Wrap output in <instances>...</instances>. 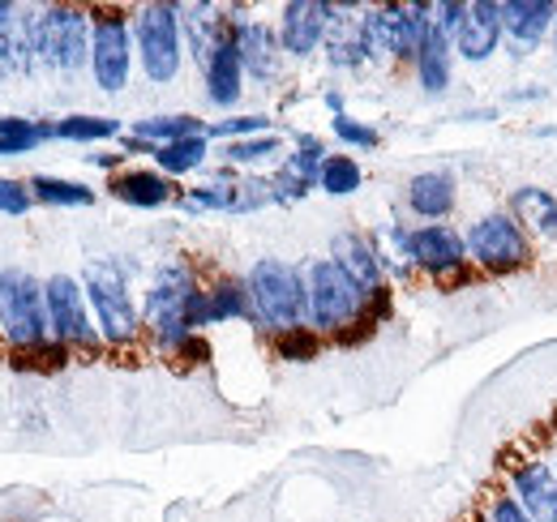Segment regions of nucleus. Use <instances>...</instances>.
<instances>
[{"label":"nucleus","mask_w":557,"mask_h":522,"mask_svg":"<svg viewBox=\"0 0 557 522\" xmlns=\"http://www.w3.org/2000/svg\"><path fill=\"white\" fill-rule=\"evenodd\" d=\"M249 296H253V313L275 330H292L309 318L305 274L278 258H262L249 270Z\"/></svg>","instance_id":"1"},{"label":"nucleus","mask_w":557,"mask_h":522,"mask_svg":"<svg viewBox=\"0 0 557 522\" xmlns=\"http://www.w3.org/2000/svg\"><path fill=\"white\" fill-rule=\"evenodd\" d=\"M48 296L44 283L17 265L0 270V330L13 347L48 343Z\"/></svg>","instance_id":"2"},{"label":"nucleus","mask_w":557,"mask_h":522,"mask_svg":"<svg viewBox=\"0 0 557 522\" xmlns=\"http://www.w3.org/2000/svg\"><path fill=\"white\" fill-rule=\"evenodd\" d=\"M305 291H309V318L318 334H335V330L351 326L360 318L364 291L351 283L348 274L335 261H309L305 270Z\"/></svg>","instance_id":"3"},{"label":"nucleus","mask_w":557,"mask_h":522,"mask_svg":"<svg viewBox=\"0 0 557 522\" xmlns=\"http://www.w3.org/2000/svg\"><path fill=\"white\" fill-rule=\"evenodd\" d=\"M86 296L99 313V330H103L108 343L125 347V343L138 338V309L125 291V278H121L116 261H90L86 265Z\"/></svg>","instance_id":"4"},{"label":"nucleus","mask_w":557,"mask_h":522,"mask_svg":"<svg viewBox=\"0 0 557 522\" xmlns=\"http://www.w3.org/2000/svg\"><path fill=\"white\" fill-rule=\"evenodd\" d=\"M468 253L488 274H515L532 265V240L510 214H485L468 232Z\"/></svg>","instance_id":"5"},{"label":"nucleus","mask_w":557,"mask_h":522,"mask_svg":"<svg viewBox=\"0 0 557 522\" xmlns=\"http://www.w3.org/2000/svg\"><path fill=\"white\" fill-rule=\"evenodd\" d=\"M30 52L57 69H82L90 44H86V13L82 9H48L30 22Z\"/></svg>","instance_id":"6"},{"label":"nucleus","mask_w":557,"mask_h":522,"mask_svg":"<svg viewBox=\"0 0 557 522\" xmlns=\"http://www.w3.org/2000/svg\"><path fill=\"white\" fill-rule=\"evenodd\" d=\"M181 9L146 4L138 13V52L150 82H172L181 73Z\"/></svg>","instance_id":"7"},{"label":"nucleus","mask_w":557,"mask_h":522,"mask_svg":"<svg viewBox=\"0 0 557 522\" xmlns=\"http://www.w3.org/2000/svg\"><path fill=\"white\" fill-rule=\"evenodd\" d=\"M95 13V30H90V69L95 82L103 90H125L129 86V26H125V9H90Z\"/></svg>","instance_id":"8"},{"label":"nucleus","mask_w":557,"mask_h":522,"mask_svg":"<svg viewBox=\"0 0 557 522\" xmlns=\"http://www.w3.org/2000/svg\"><path fill=\"white\" fill-rule=\"evenodd\" d=\"M44 296H48L52 338H57V343H65V347L99 351V334H95V326H90L86 296H82L77 278H70V274H52V278L44 283Z\"/></svg>","instance_id":"9"},{"label":"nucleus","mask_w":557,"mask_h":522,"mask_svg":"<svg viewBox=\"0 0 557 522\" xmlns=\"http://www.w3.org/2000/svg\"><path fill=\"white\" fill-rule=\"evenodd\" d=\"M335 4H318V0H292L283 4V26H278V48L292 57H309L318 52L326 26L335 22Z\"/></svg>","instance_id":"10"},{"label":"nucleus","mask_w":557,"mask_h":522,"mask_svg":"<svg viewBox=\"0 0 557 522\" xmlns=\"http://www.w3.org/2000/svg\"><path fill=\"white\" fill-rule=\"evenodd\" d=\"M510 471V484H515V497L519 506L528 510L532 522H557V480L549 471V462L541 458H519V462H506Z\"/></svg>","instance_id":"11"},{"label":"nucleus","mask_w":557,"mask_h":522,"mask_svg":"<svg viewBox=\"0 0 557 522\" xmlns=\"http://www.w3.org/2000/svg\"><path fill=\"white\" fill-rule=\"evenodd\" d=\"M404 253L437 278V274H446V270L468 265V240H463L455 227H446V223H429V227H420V232H408Z\"/></svg>","instance_id":"12"},{"label":"nucleus","mask_w":557,"mask_h":522,"mask_svg":"<svg viewBox=\"0 0 557 522\" xmlns=\"http://www.w3.org/2000/svg\"><path fill=\"white\" fill-rule=\"evenodd\" d=\"M194 291H198V283H194V270L185 261L163 265L154 274V283H150V296H146V322L159 326V322L185 318V304H189Z\"/></svg>","instance_id":"13"},{"label":"nucleus","mask_w":557,"mask_h":522,"mask_svg":"<svg viewBox=\"0 0 557 522\" xmlns=\"http://www.w3.org/2000/svg\"><path fill=\"white\" fill-rule=\"evenodd\" d=\"M240 77H245V65H240V52H236V39H232V26H219L214 44H210L207 57V95L214 108H232L240 99Z\"/></svg>","instance_id":"14"},{"label":"nucleus","mask_w":557,"mask_h":522,"mask_svg":"<svg viewBox=\"0 0 557 522\" xmlns=\"http://www.w3.org/2000/svg\"><path fill=\"white\" fill-rule=\"evenodd\" d=\"M554 26H557V4H549V0H506L502 4V30L515 39L519 57L528 48H536Z\"/></svg>","instance_id":"15"},{"label":"nucleus","mask_w":557,"mask_h":522,"mask_svg":"<svg viewBox=\"0 0 557 522\" xmlns=\"http://www.w3.org/2000/svg\"><path fill=\"white\" fill-rule=\"evenodd\" d=\"M497 44H502V4H488V0L468 4V17L455 35V52L476 65V61H488L497 52Z\"/></svg>","instance_id":"16"},{"label":"nucleus","mask_w":557,"mask_h":522,"mask_svg":"<svg viewBox=\"0 0 557 522\" xmlns=\"http://www.w3.org/2000/svg\"><path fill=\"white\" fill-rule=\"evenodd\" d=\"M331 261L348 274L351 283L360 287V291H373V287H382V265H377V253L369 249V240L364 236H356V232H344V236H335V249H331Z\"/></svg>","instance_id":"17"},{"label":"nucleus","mask_w":557,"mask_h":522,"mask_svg":"<svg viewBox=\"0 0 557 522\" xmlns=\"http://www.w3.org/2000/svg\"><path fill=\"white\" fill-rule=\"evenodd\" d=\"M232 39H236V52H240L245 73L271 77L278 69V44L267 26H258V22H236V26H232Z\"/></svg>","instance_id":"18"},{"label":"nucleus","mask_w":557,"mask_h":522,"mask_svg":"<svg viewBox=\"0 0 557 522\" xmlns=\"http://www.w3.org/2000/svg\"><path fill=\"white\" fill-rule=\"evenodd\" d=\"M417 73H420V86L429 95H442L450 86V39L442 35V26L429 17V30L420 39V52H417Z\"/></svg>","instance_id":"19"},{"label":"nucleus","mask_w":557,"mask_h":522,"mask_svg":"<svg viewBox=\"0 0 557 522\" xmlns=\"http://www.w3.org/2000/svg\"><path fill=\"white\" fill-rule=\"evenodd\" d=\"M108 189L121 197V201L138 206V210H154V206H168V201L176 197V185H172L168 176H159V172H116Z\"/></svg>","instance_id":"20"},{"label":"nucleus","mask_w":557,"mask_h":522,"mask_svg":"<svg viewBox=\"0 0 557 522\" xmlns=\"http://www.w3.org/2000/svg\"><path fill=\"white\" fill-rule=\"evenodd\" d=\"M408 206L417 210L420 219H446L455 210V181L446 172H420L417 181L408 185Z\"/></svg>","instance_id":"21"},{"label":"nucleus","mask_w":557,"mask_h":522,"mask_svg":"<svg viewBox=\"0 0 557 522\" xmlns=\"http://www.w3.org/2000/svg\"><path fill=\"white\" fill-rule=\"evenodd\" d=\"M510 219L519 227H536L541 236H557V197H549L545 189L523 185V189H515V197H510Z\"/></svg>","instance_id":"22"},{"label":"nucleus","mask_w":557,"mask_h":522,"mask_svg":"<svg viewBox=\"0 0 557 522\" xmlns=\"http://www.w3.org/2000/svg\"><path fill=\"white\" fill-rule=\"evenodd\" d=\"M207 300H210V322L258 318V313H253V296H249V283H236V278H219L214 287H207Z\"/></svg>","instance_id":"23"},{"label":"nucleus","mask_w":557,"mask_h":522,"mask_svg":"<svg viewBox=\"0 0 557 522\" xmlns=\"http://www.w3.org/2000/svg\"><path fill=\"white\" fill-rule=\"evenodd\" d=\"M134 137H138V141H150V146L159 150V146L185 141V137H207V129H202L198 116H150V121H138V125H134Z\"/></svg>","instance_id":"24"},{"label":"nucleus","mask_w":557,"mask_h":522,"mask_svg":"<svg viewBox=\"0 0 557 522\" xmlns=\"http://www.w3.org/2000/svg\"><path fill=\"white\" fill-rule=\"evenodd\" d=\"M322 347H326V338H322L313 326H292V330H275V334H271V351H275V360H292V364H309V360H318Z\"/></svg>","instance_id":"25"},{"label":"nucleus","mask_w":557,"mask_h":522,"mask_svg":"<svg viewBox=\"0 0 557 522\" xmlns=\"http://www.w3.org/2000/svg\"><path fill=\"white\" fill-rule=\"evenodd\" d=\"M9 364L22 369V373H61L70 364V347L48 338V343H35V347H13L9 351Z\"/></svg>","instance_id":"26"},{"label":"nucleus","mask_w":557,"mask_h":522,"mask_svg":"<svg viewBox=\"0 0 557 522\" xmlns=\"http://www.w3.org/2000/svg\"><path fill=\"white\" fill-rule=\"evenodd\" d=\"M202 159H207V137H185V141H172V146L154 150V163L168 176H185V172L202 167Z\"/></svg>","instance_id":"27"},{"label":"nucleus","mask_w":557,"mask_h":522,"mask_svg":"<svg viewBox=\"0 0 557 522\" xmlns=\"http://www.w3.org/2000/svg\"><path fill=\"white\" fill-rule=\"evenodd\" d=\"M30 194L44 206H90L95 201V189H86L77 181H61V176H35Z\"/></svg>","instance_id":"28"},{"label":"nucleus","mask_w":557,"mask_h":522,"mask_svg":"<svg viewBox=\"0 0 557 522\" xmlns=\"http://www.w3.org/2000/svg\"><path fill=\"white\" fill-rule=\"evenodd\" d=\"M52 129L48 125H30L22 116H4L0 121V154H30L39 141H48Z\"/></svg>","instance_id":"29"},{"label":"nucleus","mask_w":557,"mask_h":522,"mask_svg":"<svg viewBox=\"0 0 557 522\" xmlns=\"http://www.w3.org/2000/svg\"><path fill=\"white\" fill-rule=\"evenodd\" d=\"M360 163L356 159H348V154H326V163H322V189L331 197H348V194H356L360 189Z\"/></svg>","instance_id":"30"},{"label":"nucleus","mask_w":557,"mask_h":522,"mask_svg":"<svg viewBox=\"0 0 557 522\" xmlns=\"http://www.w3.org/2000/svg\"><path fill=\"white\" fill-rule=\"evenodd\" d=\"M116 133H121V121L112 116H65L61 125H52V137H65V141H103Z\"/></svg>","instance_id":"31"},{"label":"nucleus","mask_w":557,"mask_h":522,"mask_svg":"<svg viewBox=\"0 0 557 522\" xmlns=\"http://www.w3.org/2000/svg\"><path fill=\"white\" fill-rule=\"evenodd\" d=\"M189 210H232L236 206V185L227 181H214V185H202V189H194V194L181 197Z\"/></svg>","instance_id":"32"},{"label":"nucleus","mask_w":557,"mask_h":522,"mask_svg":"<svg viewBox=\"0 0 557 522\" xmlns=\"http://www.w3.org/2000/svg\"><path fill=\"white\" fill-rule=\"evenodd\" d=\"M275 150H278V137H271V133L245 137V141H227V159H232V163H258V159H267V154H275Z\"/></svg>","instance_id":"33"},{"label":"nucleus","mask_w":557,"mask_h":522,"mask_svg":"<svg viewBox=\"0 0 557 522\" xmlns=\"http://www.w3.org/2000/svg\"><path fill=\"white\" fill-rule=\"evenodd\" d=\"M267 125H271L267 116H236V121H214L207 133L210 137H227V141H245V137H253V133L262 137Z\"/></svg>","instance_id":"34"},{"label":"nucleus","mask_w":557,"mask_h":522,"mask_svg":"<svg viewBox=\"0 0 557 522\" xmlns=\"http://www.w3.org/2000/svg\"><path fill=\"white\" fill-rule=\"evenodd\" d=\"M335 137L339 141H348V146H360V150H373L382 137H377V129H369V125H360V121H351V116H335Z\"/></svg>","instance_id":"35"},{"label":"nucleus","mask_w":557,"mask_h":522,"mask_svg":"<svg viewBox=\"0 0 557 522\" xmlns=\"http://www.w3.org/2000/svg\"><path fill=\"white\" fill-rule=\"evenodd\" d=\"M172 360H176V369H202L210 360V347H207V338H198V334H189L176 351H168Z\"/></svg>","instance_id":"36"},{"label":"nucleus","mask_w":557,"mask_h":522,"mask_svg":"<svg viewBox=\"0 0 557 522\" xmlns=\"http://www.w3.org/2000/svg\"><path fill=\"white\" fill-rule=\"evenodd\" d=\"M391 309H395V300H391V287L382 283V287H373V291H364V304H360V318H369L373 326H382V322L391 318Z\"/></svg>","instance_id":"37"},{"label":"nucleus","mask_w":557,"mask_h":522,"mask_svg":"<svg viewBox=\"0 0 557 522\" xmlns=\"http://www.w3.org/2000/svg\"><path fill=\"white\" fill-rule=\"evenodd\" d=\"M30 185H17V181H0V214H26L30 210Z\"/></svg>","instance_id":"38"},{"label":"nucleus","mask_w":557,"mask_h":522,"mask_svg":"<svg viewBox=\"0 0 557 522\" xmlns=\"http://www.w3.org/2000/svg\"><path fill=\"white\" fill-rule=\"evenodd\" d=\"M488 522H532V519H528V510L519 506V497L497 493V497L488 501Z\"/></svg>","instance_id":"39"},{"label":"nucleus","mask_w":557,"mask_h":522,"mask_svg":"<svg viewBox=\"0 0 557 522\" xmlns=\"http://www.w3.org/2000/svg\"><path fill=\"white\" fill-rule=\"evenodd\" d=\"M373 334H377V326H373L369 318H356L351 326L335 330V334H331V343H335V347H360V343H369Z\"/></svg>","instance_id":"40"},{"label":"nucleus","mask_w":557,"mask_h":522,"mask_svg":"<svg viewBox=\"0 0 557 522\" xmlns=\"http://www.w3.org/2000/svg\"><path fill=\"white\" fill-rule=\"evenodd\" d=\"M437 13V26H442V35H459V26H463V17H468V4H437L433 9Z\"/></svg>","instance_id":"41"},{"label":"nucleus","mask_w":557,"mask_h":522,"mask_svg":"<svg viewBox=\"0 0 557 522\" xmlns=\"http://www.w3.org/2000/svg\"><path fill=\"white\" fill-rule=\"evenodd\" d=\"M476 278H481V274H476L472 265H459V270H446V274H437L433 283H437V287H446V291H459V287H472Z\"/></svg>","instance_id":"42"},{"label":"nucleus","mask_w":557,"mask_h":522,"mask_svg":"<svg viewBox=\"0 0 557 522\" xmlns=\"http://www.w3.org/2000/svg\"><path fill=\"white\" fill-rule=\"evenodd\" d=\"M472 522H488V519H472Z\"/></svg>","instance_id":"43"},{"label":"nucleus","mask_w":557,"mask_h":522,"mask_svg":"<svg viewBox=\"0 0 557 522\" xmlns=\"http://www.w3.org/2000/svg\"><path fill=\"white\" fill-rule=\"evenodd\" d=\"M554 30H557V26H554Z\"/></svg>","instance_id":"44"}]
</instances>
